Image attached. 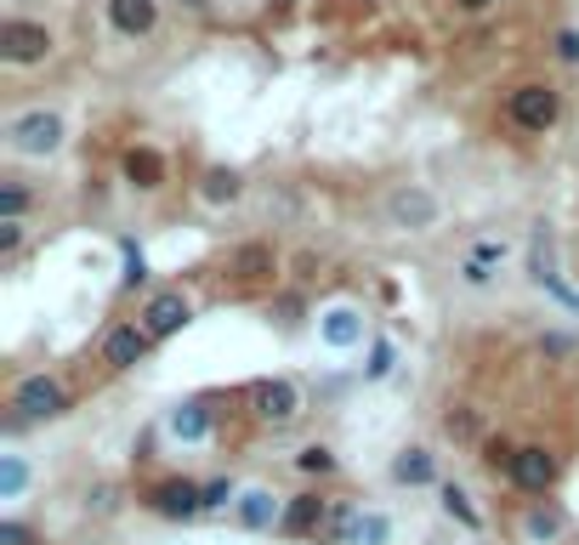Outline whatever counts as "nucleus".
Returning a JSON list of instances; mask_svg holds the SVG:
<instances>
[{
    "mask_svg": "<svg viewBox=\"0 0 579 545\" xmlns=\"http://www.w3.org/2000/svg\"><path fill=\"white\" fill-rule=\"evenodd\" d=\"M63 415H68V387L57 381V375L34 369V375H23V381L12 387V421H7V432L41 426V421H63Z\"/></svg>",
    "mask_w": 579,
    "mask_h": 545,
    "instance_id": "nucleus-1",
    "label": "nucleus"
},
{
    "mask_svg": "<svg viewBox=\"0 0 579 545\" xmlns=\"http://www.w3.org/2000/svg\"><path fill=\"white\" fill-rule=\"evenodd\" d=\"M313 335L330 353H358V347H369V319L358 301H324L313 313Z\"/></svg>",
    "mask_w": 579,
    "mask_h": 545,
    "instance_id": "nucleus-2",
    "label": "nucleus"
},
{
    "mask_svg": "<svg viewBox=\"0 0 579 545\" xmlns=\"http://www.w3.org/2000/svg\"><path fill=\"white\" fill-rule=\"evenodd\" d=\"M7 148L23 154V159H52L63 148V114L52 109H29L7 125Z\"/></svg>",
    "mask_w": 579,
    "mask_h": 545,
    "instance_id": "nucleus-3",
    "label": "nucleus"
},
{
    "mask_svg": "<svg viewBox=\"0 0 579 545\" xmlns=\"http://www.w3.org/2000/svg\"><path fill=\"white\" fill-rule=\"evenodd\" d=\"M387 222L398 233H432L443 222V199L432 188H421V182H403V188L387 193Z\"/></svg>",
    "mask_w": 579,
    "mask_h": 545,
    "instance_id": "nucleus-4",
    "label": "nucleus"
},
{
    "mask_svg": "<svg viewBox=\"0 0 579 545\" xmlns=\"http://www.w3.org/2000/svg\"><path fill=\"white\" fill-rule=\"evenodd\" d=\"M148 511L165 523H193V518H204V483H193V477H165V483L148 489Z\"/></svg>",
    "mask_w": 579,
    "mask_h": 545,
    "instance_id": "nucleus-5",
    "label": "nucleus"
},
{
    "mask_svg": "<svg viewBox=\"0 0 579 545\" xmlns=\"http://www.w3.org/2000/svg\"><path fill=\"white\" fill-rule=\"evenodd\" d=\"M557 114H563V97L552 86H517L505 97V120L517 131H552Z\"/></svg>",
    "mask_w": 579,
    "mask_h": 545,
    "instance_id": "nucleus-6",
    "label": "nucleus"
},
{
    "mask_svg": "<svg viewBox=\"0 0 579 545\" xmlns=\"http://www.w3.org/2000/svg\"><path fill=\"white\" fill-rule=\"evenodd\" d=\"M250 415L261 426H290L301 415V387L285 381V375H267V381L250 387Z\"/></svg>",
    "mask_w": 579,
    "mask_h": 545,
    "instance_id": "nucleus-7",
    "label": "nucleus"
},
{
    "mask_svg": "<svg viewBox=\"0 0 579 545\" xmlns=\"http://www.w3.org/2000/svg\"><path fill=\"white\" fill-rule=\"evenodd\" d=\"M557 471H563L557 455L539 449V443H523V449L505 455V477H511V483H517L523 494H539V500H545V489L557 483Z\"/></svg>",
    "mask_w": 579,
    "mask_h": 545,
    "instance_id": "nucleus-8",
    "label": "nucleus"
},
{
    "mask_svg": "<svg viewBox=\"0 0 579 545\" xmlns=\"http://www.w3.org/2000/svg\"><path fill=\"white\" fill-rule=\"evenodd\" d=\"M285 494H272L267 483H245V489H238V505H233V523L238 529H245V534H272V529H279L285 523Z\"/></svg>",
    "mask_w": 579,
    "mask_h": 545,
    "instance_id": "nucleus-9",
    "label": "nucleus"
},
{
    "mask_svg": "<svg viewBox=\"0 0 579 545\" xmlns=\"http://www.w3.org/2000/svg\"><path fill=\"white\" fill-rule=\"evenodd\" d=\"M52 52V29L46 23H29V18H7L0 23V63H41Z\"/></svg>",
    "mask_w": 579,
    "mask_h": 545,
    "instance_id": "nucleus-10",
    "label": "nucleus"
},
{
    "mask_svg": "<svg viewBox=\"0 0 579 545\" xmlns=\"http://www.w3.org/2000/svg\"><path fill=\"white\" fill-rule=\"evenodd\" d=\"M188 324H193V301H188L182 290H154V296H148V307H143V330H148L154 341L182 335Z\"/></svg>",
    "mask_w": 579,
    "mask_h": 545,
    "instance_id": "nucleus-11",
    "label": "nucleus"
},
{
    "mask_svg": "<svg viewBox=\"0 0 579 545\" xmlns=\"http://www.w3.org/2000/svg\"><path fill=\"white\" fill-rule=\"evenodd\" d=\"M148 347H154V335L143 330V319H125V324H114L109 335H102V364L109 369H136L148 358Z\"/></svg>",
    "mask_w": 579,
    "mask_h": 545,
    "instance_id": "nucleus-12",
    "label": "nucleus"
},
{
    "mask_svg": "<svg viewBox=\"0 0 579 545\" xmlns=\"http://www.w3.org/2000/svg\"><path fill=\"white\" fill-rule=\"evenodd\" d=\"M392 483L398 489H443L437 483V455L426 449V443H409V449L392 455Z\"/></svg>",
    "mask_w": 579,
    "mask_h": 545,
    "instance_id": "nucleus-13",
    "label": "nucleus"
},
{
    "mask_svg": "<svg viewBox=\"0 0 579 545\" xmlns=\"http://www.w3.org/2000/svg\"><path fill=\"white\" fill-rule=\"evenodd\" d=\"M165 437L170 443H188V449H193V443H204V437H211V409H204L199 398L170 403L165 409Z\"/></svg>",
    "mask_w": 579,
    "mask_h": 545,
    "instance_id": "nucleus-14",
    "label": "nucleus"
},
{
    "mask_svg": "<svg viewBox=\"0 0 579 545\" xmlns=\"http://www.w3.org/2000/svg\"><path fill=\"white\" fill-rule=\"evenodd\" d=\"M568 540V511L552 500H534L523 511V545H563Z\"/></svg>",
    "mask_w": 579,
    "mask_h": 545,
    "instance_id": "nucleus-15",
    "label": "nucleus"
},
{
    "mask_svg": "<svg viewBox=\"0 0 579 545\" xmlns=\"http://www.w3.org/2000/svg\"><path fill=\"white\" fill-rule=\"evenodd\" d=\"M398 523H392V511L381 505H353V518H347V534H341V545H392Z\"/></svg>",
    "mask_w": 579,
    "mask_h": 545,
    "instance_id": "nucleus-16",
    "label": "nucleus"
},
{
    "mask_svg": "<svg viewBox=\"0 0 579 545\" xmlns=\"http://www.w3.org/2000/svg\"><path fill=\"white\" fill-rule=\"evenodd\" d=\"M500 262H505V245H500V238H483V245H471V256L460 262V285H471V290L494 285Z\"/></svg>",
    "mask_w": 579,
    "mask_h": 545,
    "instance_id": "nucleus-17",
    "label": "nucleus"
},
{
    "mask_svg": "<svg viewBox=\"0 0 579 545\" xmlns=\"http://www.w3.org/2000/svg\"><path fill=\"white\" fill-rule=\"evenodd\" d=\"M109 23L136 41V34H148L159 23V0H109Z\"/></svg>",
    "mask_w": 579,
    "mask_h": 545,
    "instance_id": "nucleus-18",
    "label": "nucleus"
},
{
    "mask_svg": "<svg viewBox=\"0 0 579 545\" xmlns=\"http://www.w3.org/2000/svg\"><path fill=\"white\" fill-rule=\"evenodd\" d=\"M29 483H34V460L18 455V449H7V455H0V500L18 505L29 494Z\"/></svg>",
    "mask_w": 579,
    "mask_h": 545,
    "instance_id": "nucleus-19",
    "label": "nucleus"
},
{
    "mask_svg": "<svg viewBox=\"0 0 579 545\" xmlns=\"http://www.w3.org/2000/svg\"><path fill=\"white\" fill-rule=\"evenodd\" d=\"M125 182L143 188V193L159 188V182H165V159H159L154 148H131V154H125Z\"/></svg>",
    "mask_w": 579,
    "mask_h": 545,
    "instance_id": "nucleus-20",
    "label": "nucleus"
},
{
    "mask_svg": "<svg viewBox=\"0 0 579 545\" xmlns=\"http://www.w3.org/2000/svg\"><path fill=\"white\" fill-rule=\"evenodd\" d=\"M319 523H324V500H319V494H296V500L285 505L279 534H307V529H319Z\"/></svg>",
    "mask_w": 579,
    "mask_h": 545,
    "instance_id": "nucleus-21",
    "label": "nucleus"
},
{
    "mask_svg": "<svg viewBox=\"0 0 579 545\" xmlns=\"http://www.w3.org/2000/svg\"><path fill=\"white\" fill-rule=\"evenodd\" d=\"M398 369V341L392 335H369V353H364V381H387Z\"/></svg>",
    "mask_w": 579,
    "mask_h": 545,
    "instance_id": "nucleus-22",
    "label": "nucleus"
},
{
    "mask_svg": "<svg viewBox=\"0 0 579 545\" xmlns=\"http://www.w3.org/2000/svg\"><path fill=\"white\" fill-rule=\"evenodd\" d=\"M437 500H443V511H449V518H455L460 529H471V534L483 529V511L471 505V494H466L460 483H443V489H437Z\"/></svg>",
    "mask_w": 579,
    "mask_h": 545,
    "instance_id": "nucleus-23",
    "label": "nucleus"
},
{
    "mask_svg": "<svg viewBox=\"0 0 579 545\" xmlns=\"http://www.w3.org/2000/svg\"><path fill=\"white\" fill-rule=\"evenodd\" d=\"M341 460H335V449L330 443H307V449H296V471H307V477H330Z\"/></svg>",
    "mask_w": 579,
    "mask_h": 545,
    "instance_id": "nucleus-24",
    "label": "nucleus"
},
{
    "mask_svg": "<svg viewBox=\"0 0 579 545\" xmlns=\"http://www.w3.org/2000/svg\"><path fill=\"white\" fill-rule=\"evenodd\" d=\"M238 188H245V182H238V170H204V199H211V204H233L238 199Z\"/></svg>",
    "mask_w": 579,
    "mask_h": 545,
    "instance_id": "nucleus-25",
    "label": "nucleus"
},
{
    "mask_svg": "<svg viewBox=\"0 0 579 545\" xmlns=\"http://www.w3.org/2000/svg\"><path fill=\"white\" fill-rule=\"evenodd\" d=\"M238 489H245V483H233V477H211V483H204V511H233Z\"/></svg>",
    "mask_w": 579,
    "mask_h": 545,
    "instance_id": "nucleus-26",
    "label": "nucleus"
},
{
    "mask_svg": "<svg viewBox=\"0 0 579 545\" xmlns=\"http://www.w3.org/2000/svg\"><path fill=\"white\" fill-rule=\"evenodd\" d=\"M23 211H29V188L7 182V188H0V222H18Z\"/></svg>",
    "mask_w": 579,
    "mask_h": 545,
    "instance_id": "nucleus-27",
    "label": "nucleus"
},
{
    "mask_svg": "<svg viewBox=\"0 0 579 545\" xmlns=\"http://www.w3.org/2000/svg\"><path fill=\"white\" fill-rule=\"evenodd\" d=\"M120 285L125 290H136V285H148V256L136 251V245H125V272H120Z\"/></svg>",
    "mask_w": 579,
    "mask_h": 545,
    "instance_id": "nucleus-28",
    "label": "nucleus"
},
{
    "mask_svg": "<svg viewBox=\"0 0 579 545\" xmlns=\"http://www.w3.org/2000/svg\"><path fill=\"white\" fill-rule=\"evenodd\" d=\"M233 267L245 272V279H261V272H272V256L250 245V251H238V256H233Z\"/></svg>",
    "mask_w": 579,
    "mask_h": 545,
    "instance_id": "nucleus-29",
    "label": "nucleus"
},
{
    "mask_svg": "<svg viewBox=\"0 0 579 545\" xmlns=\"http://www.w3.org/2000/svg\"><path fill=\"white\" fill-rule=\"evenodd\" d=\"M0 545H34V534L18 518H7V523H0Z\"/></svg>",
    "mask_w": 579,
    "mask_h": 545,
    "instance_id": "nucleus-30",
    "label": "nucleus"
},
{
    "mask_svg": "<svg viewBox=\"0 0 579 545\" xmlns=\"http://www.w3.org/2000/svg\"><path fill=\"white\" fill-rule=\"evenodd\" d=\"M23 245V222H0V256H12Z\"/></svg>",
    "mask_w": 579,
    "mask_h": 545,
    "instance_id": "nucleus-31",
    "label": "nucleus"
},
{
    "mask_svg": "<svg viewBox=\"0 0 579 545\" xmlns=\"http://www.w3.org/2000/svg\"><path fill=\"white\" fill-rule=\"evenodd\" d=\"M557 52H563L568 63L579 57V34H574V29H563V34H557Z\"/></svg>",
    "mask_w": 579,
    "mask_h": 545,
    "instance_id": "nucleus-32",
    "label": "nucleus"
},
{
    "mask_svg": "<svg viewBox=\"0 0 579 545\" xmlns=\"http://www.w3.org/2000/svg\"><path fill=\"white\" fill-rule=\"evenodd\" d=\"M460 12H483V7H494V0H455Z\"/></svg>",
    "mask_w": 579,
    "mask_h": 545,
    "instance_id": "nucleus-33",
    "label": "nucleus"
}]
</instances>
